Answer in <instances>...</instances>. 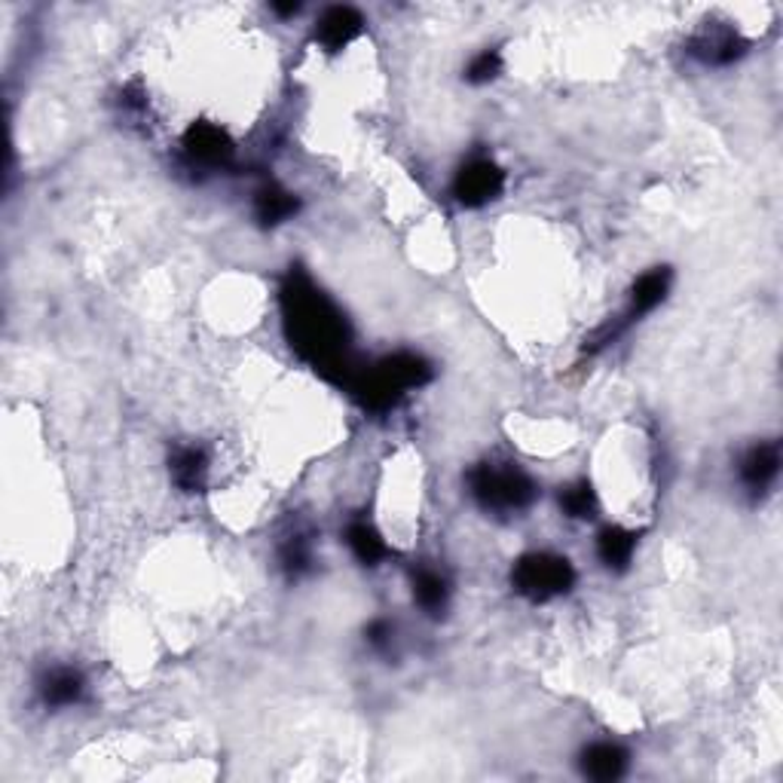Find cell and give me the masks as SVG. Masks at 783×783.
<instances>
[{
	"mask_svg": "<svg viewBox=\"0 0 783 783\" xmlns=\"http://www.w3.org/2000/svg\"><path fill=\"white\" fill-rule=\"evenodd\" d=\"M471 496L487 512H520L535 500V483L508 463H483L468 475Z\"/></svg>",
	"mask_w": 783,
	"mask_h": 783,
	"instance_id": "3",
	"label": "cell"
},
{
	"mask_svg": "<svg viewBox=\"0 0 783 783\" xmlns=\"http://www.w3.org/2000/svg\"><path fill=\"white\" fill-rule=\"evenodd\" d=\"M667 291H670V269L667 267H655L649 273H643L631 288V303H628V310L616 318V325H609V328H603L601 333V343H609V340H616L618 333L624 331V328H631L633 321H640V316H646L652 313L658 303L665 301Z\"/></svg>",
	"mask_w": 783,
	"mask_h": 783,
	"instance_id": "5",
	"label": "cell"
},
{
	"mask_svg": "<svg viewBox=\"0 0 783 783\" xmlns=\"http://www.w3.org/2000/svg\"><path fill=\"white\" fill-rule=\"evenodd\" d=\"M86 683L84 673L74 667H52L50 673L40 680V698L47 707H71L84 698Z\"/></svg>",
	"mask_w": 783,
	"mask_h": 783,
	"instance_id": "11",
	"label": "cell"
},
{
	"mask_svg": "<svg viewBox=\"0 0 783 783\" xmlns=\"http://www.w3.org/2000/svg\"><path fill=\"white\" fill-rule=\"evenodd\" d=\"M744 50H747V43L732 31H704L698 40L692 43V52H695L698 59H704L707 65H729L734 59H741Z\"/></svg>",
	"mask_w": 783,
	"mask_h": 783,
	"instance_id": "14",
	"label": "cell"
},
{
	"mask_svg": "<svg viewBox=\"0 0 783 783\" xmlns=\"http://www.w3.org/2000/svg\"><path fill=\"white\" fill-rule=\"evenodd\" d=\"M576 582V569L567 557L548 554V551H533L527 557H520L512 569V584L517 594L530 597L535 603L554 601L560 594H567Z\"/></svg>",
	"mask_w": 783,
	"mask_h": 783,
	"instance_id": "4",
	"label": "cell"
},
{
	"mask_svg": "<svg viewBox=\"0 0 783 783\" xmlns=\"http://www.w3.org/2000/svg\"><path fill=\"white\" fill-rule=\"evenodd\" d=\"M254 215L264 227H276V224H285L288 217L298 215V197L288 193L282 187L276 184H267L254 193Z\"/></svg>",
	"mask_w": 783,
	"mask_h": 783,
	"instance_id": "13",
	"label": "cell"
},
{
	"mask_svg": "<svg viewBox=\"0 0 783 783\" xmlns=\"http://www.w3.org/2000/svg\"><path fill=\"white\" fill-rule=\"evenodd\" d=\"M172 481L178 483L184 493H200L209 478V456L200 447H178L172 453Z\"/></svg>",
	"mask_w": 783,
	"mask_h": 783,
	"instance_id": "12",
	"label": "cell"
},
{
	"mask_svg": "<svg viewBox=\"0 0 783 783\" xmlns=\"http://www.w3.org/2000/svg\"><path fill=\"white\" fill-rule=\"evenodd\" d=\"M781 471V447L778 441H762L741 459V481L750 493H766L771 483L778 481Z\"/></svg>",
	"mask_w": 783,
	"mask_h": 783,
	"instance_id": "8",
	"label": "cell"
},
{
	"mask_svg": "<svg viewBox=\"0 0 783 783\" xmlns=\"http://www.w3.org/2000/svg\"><path fill=\"white\" fill-rule=\"evenodd\" d=\"M502 71V55L496 50H483L478 52L466 67V80L468 84L481 86V84H490V80H496Z\"/></svg>",
	"mask_w": 783,
	"mask_h": 783,
	"instance_id": "20",
	"label": "cell"
},
{
	"mask_svg": "<svg viewBox=\"0 0 783 783\" xmlns=\"http://www.w3.org/2000/svg\"><path fill=\"white\" fill-rule=\"evenodd\" d=\"M282 569L288 572V579H301L303 572L313 564V548L303 535H291L282 545Z\"/></svg>",
	"mask_w": 783,
	"mask_h": 783,
	"instance_id": "19",
	"label": "cell"
},
{
	"mask_svg": "<svg viewBox=\"0 0 783 783\" xmlns=\"http://www.w3.org/2000/svg\"><path fill=\"white\" fill-rule=\"evenodd\" d=\"M582 771L591 781H618L628 771V750L618 747L612 741L591 744L582 753Z\"/></svg>",
	"mask_w": 783,
	"mask_h": 783,
	"instance_id": "10",
	"label": "cell"
},
{
	"mask_svg": "<svg viewBox=\"0 0 783 783\" xmlns=\"http://www.w3.org/2000/svg\"><path fill=\"white\" fill-rule=\"evenodd\" d=\"M432 380V367L417 352H395L386 355L367 370H355L350 377V389L370 411H389L395 407L411 389H419Z\"/></svg>",
	"mask_w": 783,
	"mask_h": 783,
	"instance_id": "2",
	"label": "cell"
},
{
	"mask_svg": "<svg viewBox=\"0 0 783 783\" xmlns=\"http://www.w3.org/2000/svg\"><path fill=\"white\" fill-rule=\"evenodd\" d=\"M346 542H350L352 554L358 557V564H365V567H380L386 557H389L386 539L377 533L374 523H367V520H355V523H350Z\"/></svg>",
	"mask_w": 783,
	"mask_h": 783,
	"instance_id": "16",
	"label": "cell"
},
{
	"mask_svg": "<svg viewBox=\"0 0 783 783\" xmlns=\"http://www.w3.org/2000/svg\"><path fill=\"white\" fill-rule=\"evenodd\" d=\"M276 13H279V16H298L301 7H298V3H285V7L282 3H276Z\"/></svg>",
	"mask_w": 783,
	"mask_h": 783,
	"instance_id": "22",
	"label": "cell"
},
{
	"mask_svg": "<svg viewBox=\"0 0 783 783\" xmlns=\"http://www.w3.org/2000/svg\"><path fill=\"white\" fill-rule=\"evenodd\" d=\"M362 13L355 7H328L325 16L318 18L316 25V40L325 47L328 52L343 50L350 47L352 40L358 37L362 31Z\"/></svg>",
	"mask_w": 783,
	"mask_h": 783,
	"instance_id": "9",
	"label": "cell"
},
{
	"mask_svg": "<svg viewBox=\"0 0 783 783\" xmlns=\"http://www.w3.org/2000/svg\"><path fill=\"white\" fill-rule=\"evenodd\" d=\"M505 187V172L493 160L478 156L456 172L453 181V197L463 202L466 209H481L487 202H493Z\"/></svg>",
	"mask_w": 783,
	"mask_h": 783,
	"instance_id": "6",
	"label": "cell"
},
{
	"mask_svg": "<svg viewBox=\"0 0 783 783\" xmlns=\"http://www.w3.org/2000/svg\"><path fill=\"white\" fill-rule=\"evenodd\" d=\"M389 636H392V624H389L386 618H377V621L367 624V640H370L374 646H386Z\"/></svg>",
	"mask_w": 783,
	"mask_h": 783,
	"instance_id": "21",
	"label": "cell"
},
{
	"mask_svg": "<svg viewBox=\"0 0 783 783\" xmlns=\"http://www.w3.org/2000/svg\"><path fill=\"white\" fill-rule=\"evenodd\" d=\"M181 148L193 166L205 168L227 166L236 153L230 135L224 132L220 126H215V123H193L187 129V135H184Z\"/></svg>",
	"mask_w": 783,
	"mask_h": 783,
	"instance_id": "7",
	"label": "cell"
},
{
	"mask_svg": "<svg viewBox=\"0 0 783 783\" xmlns=\"http://www.w3.org/2000/svg\"><path fill=\"white\" fill-rule=\"evenodd\" d=\"M633 551H636V533L624 530V527H606L597 535V554H601L603 564L616 569V572L631 567Z\"/></svg>",
	"mask_w": 783,
	"mask_h": 783,
	"instance_id": "15",
	"label": "cell"
},
{
	"mask_svg": "<svg viewBox=\"0 0 783 783\" xmlns=\"http://www.w3.org/2000/svg\"><path fill=\"white\" fill-rule=\"evenodd\" d=\"M282 313L291 346L321 374L350 383L355 367L350 365V328L340 310L321 294L316 282L294 269L282 285Z\"/></svg>",
	"mask_w": 783,
	"mask_h": 783,
	"instance_id": "1",
	"label": "cell"
},
{
	"mask_svg": "<svg viewBox=\"0 0 783 783\" xmlns=\"http://www.w3.org/2000/svg\"><path fill=\"white\" fill-rule=\"evenodd\" d=\"M414 601L419 603V609H426L429 616H438L447 609L451 601V584L441 572L434 569H419L414 572Z\"/></svg>",
	"mask_w": 783,
	"mask_h": 783,
	"instance_id": "17",
	"label": "cell"
},
{
	"mask_svg": "<svg viewBox=\"0 0 783 783\" xmlns=\"http://www.w3.org/2000/svg\"><path fill=\"white\" fill-rule=\"evenodd\" d=\"M560 508H564L569 517H576V520L591 517L597 512V493H594V487L588 481H579L572 483V487H567V490L560 493Z\"/></svg>",
	"mask_w": 783,
	"mask_h": 783,
	"instance_id": "18",
	"label": "cell"
}]
</instances>
